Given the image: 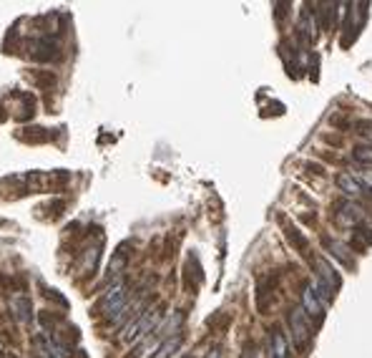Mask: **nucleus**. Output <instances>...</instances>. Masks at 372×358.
I'll return each instance as SVG.
<instances>
[{
  "label": "nucleus",
  "instance_id": "6ab92c4d",
  "mask_svg": "<svg viewBox=\"0 0 372 358\" xmlns=\"http://www.w3.org/2000/svg\"><path fill=\"white\" fill-rule=\"evenodd\" d=\"M186 358H189V356H186Z\"/></svg>",
  "mask_w": 372,
  "mask_h": 358
},
{
  "label": "nucleus",
  "instance_id": "0eeeda50",
  "mask_svg": "<svg viewBox=\"0 0 372 358\" xmlns=\"http://www.w3.org/2000/svg\"><path fill=\"white\" fill-rule=\"evenodd\" d=\"M267 353H269V358H289V346H287V338H284L282 328H272L269 330Z\"/></svg>",
  "mask_w": 372,
  "mask_h": 358
},
{
  "label": "nucleus",
  "instance_id": "9b49d317",
  "mask_svg": "<svg viewBox=\"0 0 372 358\" xmlns=\"http://www.w3.org/2000/svg\"><path fill=\"white\" fill-rule=\"evenodd\" d=\"M179 346H181V335H173V338H166L156 351H154V356L151 358H171L173 353L179 351Z\"/></svg>",
  "mask_w": 372,
  "mask_h": 358
},
{
  "label": "nucleus",
  "instance_id": "dca6fc26",
  "mask_svg": "<svg viewBox=\"0 0 372 358\" xmlns=\"http://www.w3.org/2000/svg\"><path fill=\"white\" fill-rule=\"evenodd\" d=\"M355 179H357L365 189H372V169H360V172H355Z\"/></svg>",
  "mask_w": 372,
  "mask_h": 358
},
{
  "label": "nucleus",
  "instance_id": "f03ea898",
  "mask_svg": "<svg viewBox=\"0 0 372 358\" xmlns=\"http://www.w3.org/2000/svg\"><path fill=\"white\" fill-rule=\"evenodd\" d=\"M315 267H317V280H315V288L319 295L330 303L332 295L337 293L340 288V275H337V270L327 262L324 258H315Z\"/></svg>",
  "mask_w": 372,
  "mask_h": 358
},
{
  "label": "nucleus",
  "instance_id": "f3484780",
  "mask_svg": "<svg viewBox=\"0 0 372 358\" xmlns=\"http://www.w3.org/2000/svg\"><path fill=\"white\" fill-rule=\"evenodd\" d=\"M355 237H357V242H360L357 247H365V245H370V242H372V232H370V229H365V227H362V229H357Z\"/></svg>",
  "mask_w": 372,
  "mask_h": 358
},
{
  "label": "nucleus",
  "instance_id": "1a4fd4ad",
  "mask_svg": "<svg viewBox=\"0 0 372 358\" xmlns=\"http://www.w3.org/2000/svg\"><path fill=\"white\" fill-rule=\"evenodd\" d=\"M13 313L20 323H30L33 321V308L28 298H13Z\"/></svg>",
  "mask_w": 372,
  "mask_h": 358
},
{
  "label": "nucleus",
  "instance_id": "f8f14e48",
  "mask_svg": "<svg viewBox=\"0 0 372 358\" xmlns=\"http://www.w3.org/2000/svg\"><path fill=\"white\" fill-rule=\"evenodd\" d=\"M324 245L330 247V252H332L335 258H340L344 265H352V258L347 255V252H349V247H347V245H342V242H337V240H330V237H324Z\"/></svg>",
  "mask_w": 372,
  "mask_h": 358
},
{
  "label": "nucleus",
  "instance_id": "20e7f679",
  "mask_svg": "<svg viewBox=\"0 0 372 358\" xmlns=\"http://www.w3.org/2000/svg\"><path fill=\"white\" fill-rule=\"evenodd\" d=\"M128 303H131V300H128V285H126V283H116V285L103 295L101 310H103V315H108V318L114 321Z\"/></svg>",
  "mask_w": 372,
  "mask_h": 358
},
{
  "label": "nucleus",
  "instance_id": "423d86ee",
  "mask_svg": "<svg viewBox=\"0 0 372 358\" xmlns=\"http://www.w3.org/2000/svg\"><path fill=\"white\" fill-rule=\"evenodd\" d=\"M337 222L340 225H344V227H355V225H360V220L365 217V212H362V207L360 204H355L352 199H344V202H340L337 204Z\"/></svg>",
  "mask_w": 372,
  "mask_h": 358
},
{
  "label": "nucleus",
  "instance_id": "6e6552de",
  "mask_svg": "<svg viewBox=\"0 0 372 358\" xmlns=\"http://www.w3.org/2000/svg\"><path fill=\"white\" fill-rule=\"evenodd\" d=\"M337 187L342 189L344 195H349V197H360V195L365 192V187L355 179L352 172H342V174L337 177Z\"/></svg>",
  "mask_w": 372,
  "mask_h": 358
},
{
  "label": "nucleus",
  "instance_id": "7ed1b4c3",
  "mask_svg": "<svg viewBox=\"0 0 372 358\" xmlns=\"http://www.w3.org/2000/svg\"><path fill=\"white\" fill-rule=\"evenodd\" d=\"M287 323H289V333H292L294 346H297L299 351L307 348V343H310V338H312V325H310V321H307V313H304V308H289Z\"/></svg>",
  "mask_w": 372,
  "mask_h": 358
},
{
  "label": "nucleus",
  "instance_id": "39448f33",
  "mask_svg": "<svg viewBox=\"0 0 372 358\" xmlns=\"http://www.w3.org/2000/svg\"><path fill=\"white\" fill-rule=\"evenodd\" d=\"M302 308L307 315H315L317 321H322L324 315V308H327V300L317 293L315 285H304V293H302Z\"/></svg>",
  "mask_w": 372,
  "mask_h": 358
},
{
  "label": "nucleus",
  "instance_id": "4468645a",
  "mask_svg": "<svg viewBox=\"0 0 372 358\" xmlns=\"http://www.w3.org/2000/svg\"><path fill=\"white\" fill-rule=\"evenodd\" d=\"M98 247L93 245V247H88V250H86V258H83V267L86 270H96V262H98Z\"/></svg>",
  "mask_w": 372,
  "mask_h": 358
},
{
  "label": "nucleus",
  "instance_id": "f257e3e1",
  "mask_svg": "<svg viewBox=\"0 0 372 358\" xmlns=\"http://www.w3.org/2000/svg\"><path fill=\"white\" fill-rule=\"evenodd\" d=\"M159 318H161V308H146V310H141L136 318L126 325L123 341L134 343V341H139V338L151 335V333L156 330V325H159Z\"/></svg>",
  "mask_w": 372,
  "mask_h": 358
},
{
  "label": "nucleus",
  "instance_id": "a211bd4d",
  "mask_svg": "<svg viewBox=\"0 0 372 358\" xmlns=\"http://www.w3.org/2000/svg\"><path fill=\"white\" fill-rule=\"evenodd\" d=\"M206 358H219V348H214V351H209V353H206Z\"/></svg>",
  "mask_w": 372,
  "mask_h": 358
},
{
  "label": "nucleus",
  "instance_id": "9d476101",
  "mask_svg": "<svg viewBox=\"0 0 372 358\" xmlns=\"http://www.w3.org/2000/svg\"><path fill=\"white\" fill-rule=\"evenodd\" d=\"M317 31V26H315V15L310 13V10H304L302 13V18H299V35L304 38V40H315V33Z\"/></svg>",
  "mask_w": 372,
  "mask_h": 358
},
{
  "label": "nucleus",
  "instance_id": "ddd939ff",
  "mask_svg": "<svg viewBox=\"0 0 372 358\" xmlns=\"http://www.w3.org/2000/svg\"><path fill=\"white\" fill-rule=\"evenodd\" d=\"M123 267H126V252L118 250L116 255H114V260H111V265H108V280H116Z\"/></svg>",
  "mask_w": 372,
  "mask_h": 358
},
{
  "label": "nucleus",
  "instance_id": "2eb2a0df",
  "mask_svg": "<svg viewBox=\"0 0 372 358\" xmlns=\"http://www.w3.org/2000/svg\"><path fill=\"white\" fill-rule=\"evenodd\" d=\"M355 159L360 164H372V146H360V149H355Z\"/></svg>",
  "mask_w": 372,
  "mask_h": 358
}]
</instances>
